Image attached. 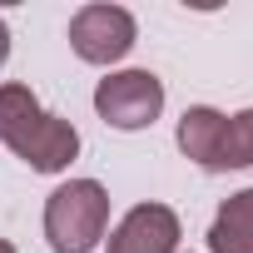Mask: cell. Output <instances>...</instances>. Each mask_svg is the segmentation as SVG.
I'll return each instance as SVG.
<instances>
[{"label": "cell", "mask_w": 253, "mask_h": 253, "mask_svg": "<svg viewBox=\"0 0 253 253\" xmlns=\"http://www.w3.org/2000/svg\"><path fill=\"white\" fill-rule=\"evenodd\" d=\"M0 144L25 159L35 174H60L80 154V129L70 119L40 109L30 84H0Z\"/></svg>", "instance_id": "cell-1"}, {"label": "cell", "mask_w": 253, "mask_h": 253, "mask_svg": "<svg viewBox=\"0 0 253 253\" xmlns=\"http://www.w3.org/2000/svg\"><path fill=\"white\" fill-rule=\"evenodd\" d=\"M109 228V194L94 179H70L45 199V238L55 253H89Z\"/></svg>", "instance_id": "cell-2"}, {"label": "cell", "mask_w": 253, "mask_h": 253, "mask_svg": "<svg viewBox=\"0 0 253 253\" xmlns=\"http://www.w3.org/2000/svg\"><path fill=\"white\" fill-rule=\"evenodd\" d=\"M94 109L114 129H149L164 109V84L149 70H119L94 84Z\"/></svg>", "instance_id": "cell-3"}, {"label": "cell", "mask_w": 253, "mask_h": 253, "mask_svg": "<svg viewBox=\"0 0 253 253\" xmlns=\"http://www.w3.org/2000/svg\"><path fill=\"white\" fill-rule=\"evenodd\" d=\"M70 50L89 65H114L134 50V15L124 5H80L70 20Z\"/></svg>", "instance_id": "cell-4"}, {"label": "cell", "mask_w": 253, "mask_h": 253, "mask_svg": "<svg viewBox=\"0 0 253 253\" xmlns=\"http://www.w3.org/2000/svg\"><path fill=\"white\" fill-rule=\"evenodd\" d=\"M109 253H179V213L164 204H134L109 233Z\"/></svg>", "instance_id": "cell-5"}, {"label": "cell", "mask_w": 253, "mask_h": 253, "mask_svg": "<svg viewBox=\"0 0 253 253\" xmlns=\"http://www.w3.org/2000/svg\"><path fill=\"white\" fill-rule=\"evenodd\" d=\"M223 119H228V114H218V109H209V104H194V109H184V119H179V149H184V159H194V164L209 169V174H218Z\"/></svg>", "instance_id": "cell-6"}, {"label": "cell", "mask_w": 253, "mask_h": 253, "mask_svg": "<svg viewBox=\"0 0 253 253\" xmlns=\"http://www.w3.org/2000/svg\"><path fill=\"white\" fill-rule=\"evenodd\" d=\"M209 253H253V189L223 199L209 228Z\"/></svg>", "instance_id": "cell-7"}, {"label": "cell", "mask_w": 253, "mask_h": 253, "mask_svg": "<svg viewBox=\"0 0 253 253\" xmlns=\"http://www.w3.org/2000/svg\"><path fill=\"white\" fill-rule=\"evenodd\" d=\"M253 164V109H238L223 119V144H218V174Z\"/></svg>", "instance_id": "cell-8"}, {"label": "cell", "mask_w": 253, "mask_h": 253, "mask_svg": "<svg viewBox=\"0 0 253 253\" xmlns=\"http://www.w3.org/2000/svg\"><path fill=\"white\" fill-rule=\"evenodd\" d=\"M10 60V30H5V20H0V65Z\"/></svg>", "instance_id": "cell-9"}, {"label": "cell", "mask_w": 253, "mask_h": 253, "mask_svg": "<svg viewBox=\"0 0 253 253\" xmlns=\"http://www.w3.org/2000/svg\"><path fill=\"white\" fill-rule=\"evenodd\" d=\"M0 253H15V243H5V238H0Z\"/></svg>", "instance_id": "cell-10"}]
</instances>
